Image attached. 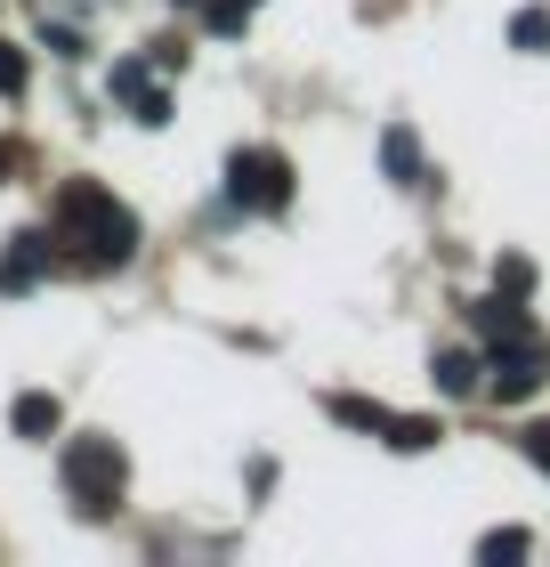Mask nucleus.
Here are the masks:
<instances>
[{
	"label": "nucleus",
	"mask_w": 550,
	"mask_h": 567,
	"mask_svg": "<svg viewBox=\"0 0 550 567\" xmlns=\"http://www.w3.org/2000/svg\"><path fill=\"white\" fill-rule=\"evenodd\" d=\"M58 236L73 244V260L122 268L129 251H138V219H129L106 187H90V178H65V187H58Z\"/></svg>",
	"instance_id": "nucleus-1"
},
{
	"label": "nucleus",
	"mask_w": 550,
	"mask_h": 567,
	"mask_svg": "<svg viewBox=\"0 0 550 567\" xmlns=\"http://www.w3.org/2000/svg\"><path fill=\"white\" fill-rule=\"evenodd\" d=\"M122 478H129V462H122L114 437H73V446H65V495L82 503L90 519H106V511H114Z\"/></svg>",
	"instance_id": "nucleus-2"
},
{
	"label": "nucleus",
	"mask_w": 550,
	"mask_h": 567,
	"mask_svg": "<svg viewBox=\"0 0 550 567\" xmlns=\"http://www.w3.org/2000/svg\"><path fill=\"white\" fill-rule=\"evenodd\" d=\"M227 195L243 203V212H283V203H292V163H283L276 146L227 154Z\"/></svg>",
	"instance_id": "nucleus-3"
},
{
	"label": "nucleus",
	"mask_w": 550,
	"mask_h": 567,
	"mask_svg": "<svg viewBox=\"0 0 550 567\" xmlns=\"http://www.w3.org/2000/svg\"><path fill=\"white\" fill-rule=\"evenodd\" d=\"M486 390L502 398V405H518V398H535V390H542V349H535V341H494Z\"/></svg>",
	"instance_id": "nucleus-4"
},
{
	"label": "nucleus",
	"mask_w": 550,
	"mask_h": 567,
	"mask_svg": "<svg viewBox=\"0 0 550 567\" xmlns=\"http://www.w3.org/2000/svg\"><path fill=\"white\" fill-rule=\"evenodd\" d=\"M58 422H65V405L49 398V390H24V398L9 405V430H17V437H58Z\"/></svg>",
	"instance_id": "nucleus-5"
},
{
	"label": "nucleus",
	"mask_w": 550,
	"mask_h": 567,
	"mask_svg": "<svg viewBox=\"0 0 550 567\" xmlns=\"http://www.w3.org/2000/svg\"><path fill=\"white\" fill-rule=\"evenodd\" d=\"M429 381H437L445 398H469V390H478V381H486V365H478V357H469V349H437Z\"/></svg>",
	"instance_id": "nucleus-6"
},
{
	"label": "nucleus",
	"mask_w": 550,
	"mask_h": 567,
	"mask_svg": "<svg viewBox=\"0 0 550 567\" xmlns=\"http://www.w3.org/2000/svg\"><path fill=\"white\" fill-rule=\"evenodd\" d=\"M41 268H49V236H17V251L0 260V292H24Z\"/></svg>",
	"instance_id": "nucleus-7"
},
{
	"label": "nucleus",
	"mask_w": 550,
	"mask_h": 567,
	"mask_svg": "<svg viewBox=\"0 0 550 567\" xmlns=\"http://www.w3.org/2000/svg\"><path fill=\"white\" fill-rule=\"evenodd\" d=\"M381 163H388V178H397V187H413V178H422V146H413L405 122H388V131H381Z\"/></svg>",
	"instance_id": "nucleus-8"
},
{
	"label": "nucleus",
	"mask_w": 550,
	"mask_h": 567,
	"mask_svg": "<svg viewBox=\"0 0 550 567\" xmlns=\"http://www.w3.org/2000/svg\"><path fill=\"white\" fill-rule=\"evenodd\" d=\"M478 332H486V341H527V308H518V292H510V300L494 292V300L478 308Z\"/></svg>",
	"instance_id": "nucleus-9"
},
{
	"label": "nucleus",
	"mask_w": 550,
	"mask_h": 567,
	"mask_svg": "<svg viewBox=\"0 0 550 567\" xmlns=\"http://www.w3.org/2000/svg\"><path fill=\"white\" fill-rule=\"evenodd\" d=\"M388 446H397V454H429V446H437V422H422V414H388Z\"/></svg>",
	"instance_id": "nucleus-10"
},
{
	"label": "nucleus",
	"mask_w": 550,
	"mask_h": 567,
	"mask_svg": "<svg viewBox=\"0 0 550 567\" xmlns=\"http://www.w3.org/2000/svg\"><path fill=\"white\" fill-rule=\"evenodd\" d=\"M478 559L486 567H518V559H527V527H494L486 544H478Z\"/></svg>",
	"instance_id": "nucleus-11"
},
{
	"label": "nucleus",
	"mask_w": 550,
	"mask_h": 567,
	"mask_svg": "<svg viewBox=\"0 0 550 567\" xmlns=\"http://www.w3.org/2000/svg\"><path fill=\"white\" fill-rule=\"evenodd\" d=\"M510 41L518 49H550V9H518L510 17Z\"/></svg>",
	"instance_id": "nucleus-12"
},
{
	"label": "nucleus",
	"mask_w": 550,
	"mask_h": 567,
	"mask_svg": "<svg viewBox=\"0 0 550 567\" xmlns=\"http://www.w3.org/2000/svg\"><path fill=\"white\" fill-rule=\"evenodd\" d=\"M332 414L349 430H388V405H364V398H332Z\"/></svg>",
	"instance_id": "nucleus-13"
},
{
	"label": "nucleus",
	"mask_w": 550,
	"mask_h": 567,
	"mask_svg": "<svg viewBox=\"0 0 550 567\" xmlns=\"http://www.w3.org/2000/svg\"><path fill=\"white\" fill-rule=\"evenodd\" d=\"M106 90H114V97H129V106H138V97H146L154 82H146V65H138V58H122V65L106 73Z\"/></svg>",
	"instance_id": "nucleus-14"
},
{
	"label": "nucleus",
	"mask_w": 550,
	"mask_h": 567,
	"mask_svg": "<svg viewBox=\"0 0 550 567\" xmlns=\"http://www.w3.org/2000/svg\"><path fill=\"white\" fill-rule=\"evenodd\" d=\"M24 73H33V65H24V49L0 41V97H24Z\"/></svg>",
	"instance_id": "nucleus-15"
},
{
	"label": "nucleus",
	"mask_w": 550,
	"mask_h": 567,
	"mask_svg": "<svg viewBox=\"0 0 550 567\" xmlns=\"http://www.w3.org/2000/svg\"><path fill=\"white\" fill-rule=\"evenodd\" d=\"M243 17H251L243 0H211V33H227V41H235V33H243Z\"/></svg>",
	"instance_id": "nucleus-16"
},
{
	"label": "nucleus",
	"mask_w": 550,
	"mask_h": 567,
	"mask_svg": "<svg viewBox=\"0 0 550 567\" xmlns=\"http://www.w3.org/2000/svg\"><path fill=\"white\" fill-rule=\"evenodd\" d=\"M129 114H138L146 131H163V122H170V97H163V90H146V97H138V106H129Z\"/></svg>",
	"instance_id": "nucleus-17"
},
{
	"label": "nucleus",
	"mask_w": 550,
	"mask_h": 567,
	"mask_svg": "<svg viewBox=\"0 0 550 567\" xmlns=\"http://www.w3.org/2000/svg\"><path fill=\"white\" fill-rule=\"evenodd\" d=\"M41 41L58 49V58H82V33H73V24H41Z\"/></svg>",
	"instance_id": "nucleus-18"
},
{
	"label": "nucleus",
	"mask_w": 550,
	"mask_h": 567,
	"mask_svg": "<svg viewBox=\"0 0 550 567\" xmlns=\"http://www.w3.org/2000/svg\"><path fill=\"white\" fill-rule=\"evenodd\" d=\"M527 462L550 478V422H535V430H527Z\"/></svg>",
	"instance_id": "nucleus-19"
},
{
	"label": "nucleus",
	"mask_w": 550,
	"mask_h": 567,
	"mask_svg": "<svg viewBox=\"0 0 550 567\" xmlns=\"http://www.w3.org/2000/svg\"><path fill=\"white\" fill-rule=\"evenodd\" d=\"M494 284H502V292H527L535 268H527V260H502V268H494Z\"/></svg>",
	"instance_id": "nucleus-20"
},
{
	"label": "nucleus",
	"mask_w": 550,
	"mask_h": 567,
	"mask_svg": "<svg viewBox=\"0 0 550 567\" xmlns=\"http://www.w3.org/2000/svg\"><path fill=\"white\" fill-rule=\"evenodd\" d=\"M9 171H17V146H9V138H0V178H9Z\"/></svg>",
	"instance_id": "nucleus-21"
},
{
	"label": "nucleus",
	"mask_w": 550,
	"mask_h": 567,
	"mask_svg": "<svg viewBox=\"0 0 550 567\" xmlns=\"http://www.w3.org/2000/svg\"><path fill=\"white\" fill-rule=\"evenodd\" d=\"M178 9H195V0H178Z\"/></svg>",
	"instance_id": "nucleus-22"
},
{
	"label": "nucleus",
	"mask_w": 550,
	"mask_h": 567,
	"mask_svg": "<svg viewBox=\"0 0 550 567\" xmlns=\"http://www.w3.org/2000/svg\"><path fill=\"white\" fill-rule=\"evenodd\" d=\"M243 9H259V0H243Z\"/></svg>",
	"instance_id": "nucleus-23"
}]
</instances>
